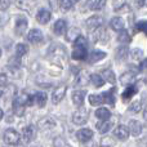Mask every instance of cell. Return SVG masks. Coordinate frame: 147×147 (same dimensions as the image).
Returning a JSON list of instances; mask_svg holds the SVG:
<instances>
[{
	"label": "cell",
	"mask_w": 147,
	"mask_h": 147,
	"mask_svg": "<svg viewBox=\"0 0 147 147\" xmlns=\"http://www.w3.org/2000/svg\"><path fill=\"white\" fill-rule=\"evenodd\" d=\"M72 123L76 125H84L88 123L89 120V112L86 109H84V107H81V109H79L78 111H75L72 114Z\"/></svg>",
	"instance_id": "1"
},
{
	"label": "cell",
	"mask_w": 147,
	"mask_h": 147,
	"mask_svg": "<svg viewBox=\"0 0 147 147\" xmlns=\"http://www.w3.org/2000/svg\"><path fill=\"white\" fill-rule=\"evenodd\" d=\"M3 138H4V142L7 143V145L16 146V145H18V142H20V133H18L17 130L9 128V129H7L4 132Z\"/></svg>",
	"instance_id": "2"
},
{
	"label": "cell",
	"mask_w": 147,
	"mask_h": 147,
	"mask_svg": "<svg viewBox=\"0 0 147 147\" xmlns=\"http://www.w3.org/2000/svg\"><path fill=\"white\" fill-rule=\"evenodd\" d=\"M72 58L78 59V61H84L88 58V52H86V47L83 45H74L72 51Z\"/></svg>",
	"instance_id": "3"
},
{
	"label": "cell",
	"mask_w": 147,
	"mask_h": 147,
	"mask_svg": "<svg viewBox=\"0 0 147 147\" xmlns=\"http://www.w3.org/2000/svg\"><path fill=\"white\" fill-rule=\"evenodd\" d=\"M36 136V129L35 127H32V125H27V127H25L22 129V134H21V138L23 140V142L28 143L31 142V141L35 138Z\"/></svg>",
	"instance_id": "4"
},
{
	"label": "cell",
	"mask_w": 147,
	"mask_h": 147,
	"mask_svg": "<svg viewBox=\"0 0 147 147\" xmlns=\"http://www.w3.org/2000/svg\"><path fill=\"white\" fill-rule=\"evenodd\" d=\"M76 138H78L79 142L81 143H86L93 138V132L92 129H88V128H83V129L78 130L76 132Z\"/></svg>",
	"instance_id": "5"
},
{
	"label": "cell",
	"mask_w": 147,
	"mask_h": 147,
	"mask_svg": "<svg viewBox=\"0 0 147 147\" xmlns=\"http://www.w3.org/2000/svg\"><path fill=\"white\" fill-rule=\"evenodd\" d=\"M129 134H130V130H129V127H127V125H119L114 130V136L120 141H127Z\"/></svg>",
	"instance_id": "6"
},
{
	"label": "cell",
	"mask_w": 147,
	"mask_h": 147,
	"mask_svg": "<svg viewBox=\"0 0 147 147\" xmlns=\"http://www.w3.org/2000/svg\"><path fill=\"white\" fill-rule=\"evenodd\" d=\"M66 90H67V88L65 85H61V86H58V88H56L53 90V93H52V102H53L54 105H57V103H59V102L63 99V97H65V94H66Z\"/></svg>",
	"instance_id": "7"
},
{
	"label": "cell",
	"mask_w": 147,
	"mask_h": 147,
	"mask_svg": "<svg viewBox=\"0 0 147 147\" xmlns=\"http://www.w3.org/2000/svg\"><path fill=\"white\" fill-rule=\"evenodd\" d=\"M109 32H107V30L103 27V26H99L98 28H96L94 30V39H96V41H98V43H102L105 44L107 40H109Z\"/></svg>",
	"instance_id": "8"
},
{
	"label": "cell",
	"mask_w": 147,
	"mask_h": 147,
	"mask_svg": "<svg viewBox=\"0 0 147 147\" xmlns=\"http://www.w3.org/2000/svg\"><path fill=\"white\" fill-rule=\"evenodd\" d=\"M43 38H44L43 32L40 30H38V28H32L27 34V40L31 44H39L40 41H43Z\"/></svg>",
	"instance_id": "9"
},
{
	"label": "cell",
	"mask_w": 147,
	"mask_h": 147,
	"mask_svg": "<svg viewBox=\"0 0 147 147\" xmlns=\"http://www.w3.org/2000/svg\"><path fill=\"white\" fill-rule=\"evenodd\" d=\"M102 23H103V18L99 17V16H93V17H90L86 21L85 25L88 30H96L99 26H102Z\"/></svg>",
	"instance_id": "10"
},
{
	"label": "cell",
	"mask_w": 147,
	"mask_h": 147,
	"mask_svg": "<svg viewBox=\"0 0 147 147\" xmlns=\"http://www.w3.org/2000/svg\"><path fill=\"white\" fill-rule=\"evenodd\" d=\"M90 81V75L86 71H81L78 74L75 79V86H84Z\"/></svg>",
	"instance_id": "11"
},
{
	"label": "cell",
	"mask_w": 147,
	"mask_h": 147,
	"mask_svg": "<svg viewBox=\"0 0 147 147\" xmlns=\"http://www.w3.org/2000/svg\"><path fill=\"white\" fill-rule=\"evenodd\" d=\"M51 18H52V13L47 9H40L38 12V14H36V21L39 23H41V25H47L51 21Z\"/></svg>",
	"instance_id": "12"
},
{
	"label": "cell",
	"mask_w": 147,
	"mask_h": 147,
	"mask_svg": "<svg viewBox=\"0 0 147 147\" xmlns=\"http://www.w3.org/2000/svg\"><path fill=\"white\" fill-rule=\"evenodd\" d=\"M26 30H27V20L25 17H20L17 20V22H16V28H14L16 34L17 35H23Z\"/></svg>",
	"instance_id": "13"
},
{
	"label": "cell",
	"mask_w": 147,
	"mask_h": 147,
	"mask_svg": "<svg viewBox=\"0 0 147 147\" xmlns=\"http://www.w3.org/2000/svg\"><path fill=\"white\" fill-rule=\"evenodd\" d=\"M128 127H129L130 134L134 136V137H138L142 133V124L140 121H137V120H130Z\"/></svg>",
	"instance_id": "14"
},
{
	"label": "cell",
	"mask_w": 147,
	"mask_h": 147,
	"mask_svg": "<svg viewBox=\"0 0 147 147\" xmlns=\"http://www.w3.org/2000/svg\"><path fill=\"white\" fill-rule=\"evenodd\" d=\"M110 27L114 31H121L125 27V22L121 17H114L110 21Z\"/></svg>",
	"instance_id": "15"
},
{
	"label": "cell",
	"mask_w": 147,
	"mask_h": 147,
	"mask_svg": "<svg viewBox=\"0 0 147 147\" xmlns=\"http://www.w3.org/2000/svg\"><path fill=\"white\" fill-rule=\"evenodd\" d=\"M86 92L85 90H76L72 93V102L76 105V106H83L84 99H85Z\"/></svg>",
	"instance_id": "16"
},
{
	"label": "cell",
	"mask_w": 147,
	"mask_h": 147,
	"mask_svg": "<svg viewBox=\"0 0 147 147\" xmlns=\"http://www.w3.org/2000/svg\"><path fill=\"white\" fill-rule=\"evenodd\" d=\"M53 30L56 35H63L67 31V23L65 20H58L53 26Z\"/></svg>",
	"instance_id": "17"
},
{
	"label": "cell",
	"mask_w": 147,
	"mask_h": 147,
	"mask_svg": "<svg viewBox=\"0 0 147 147\" xmlns=\"http://www.w3.org/2000/svg\"><path fill=\"white\" fill-rule=\"evenodd\" d=\"M39 128L43 130H47V129H52V128H54V125H56V121H54L53 119H51V117H44V119H41L40 121L38 123Z\"/></svg>",
	"instance_id": "18"
},
{
	"label": "cell",
	"mask_w": 147,
	"mask_h": 147,
	"mask_svg": "<svg viewBox=\"0 0 147 147\" xmlns=\"http://www.w3.org/2000/svg\"><path fill=\"white\" fill-rule=\"evenodd\" d=\"M97 130H98L99 133H107L110 129L112 128V123L109 120H101L99 123H97Z\"/></svg>",
	"instance_id": "19"
},
{
	"label": "cell",
	"mask_w": 147,
	"mask_h": 147,
	"mask_svg": "<svg viewBox=\"0 0 147 147\" xmlns=\"http://www.w3.org/2000/svg\"><path fill=\"white\" fill-rule=\"evenodd\" d=\"M137 93V88H136L133 84H130V85H128L127 88H125V90L123 92V96H121V98H123V101H125L127 102L128 99H130L134 94Z\"/></svg>",
	"instance_id": "20"
},
{
	"label": "cell",
	"mask_w": 147,
	"mask_h": 147,
	"mask_svg": "<svg viewBox=\"0 0 147 147\" xmlns=\"http://www.w3.org/2000/svg\"><path fill=\"white\" fill-rule=\"evenodd\" d=\"M134 76L136 75L132 71H127L120 76V81H121V84H124V85H130V84H133L136 80Z\"/></svg>",
	"instance_id": "21"
},
{
	"label": "cell",
	"mask_w": 147,
	"mask_h": 147,
	"mask_svg": "<svg viewBox=\"0 0 147 147\" xmlns=\"http://www.w3.org/2000/svg\"><path fill=\"white\" fill-rule=\"evenodd\" d=\"M89 103H90L92 106H99V105H102V103H106V102H105L103 93L102 94H90V96H89Z\"/></svg>",
	"instance_id": "22"
},
{
	"label": "cell",
	"mask_w": 147,
	"mask_h": 147,
	"mask_svg": "<svg viewBox=\"0 0 147 147\" xmlns=\"http://www.w3.org/2000/svg\"><path fill=\"white\" fill-rule=\"evenodd\" d=\"M17 7L22 10H31L35 7V0H17Z\"/></svg>",
	"instance_id": "23"
},
{
	"label": "cell",
	"mask_w": 147,
	"mask_h": 147,
	"mask_svg": "<svg viewBox=\"0 0 147 147\" xmlns=\"http://www.w3.org/2000/svg\"><path fill=\"white\" fill-rule=\"evenodd\" d=\"M105 57H106V53L105 52H101V51H93L90 53V56H89V62L90 63H96V62L101 61V59H103Z\"/></svg>",
	"instance_id": "24"
},
{
	"label": "cell",
	"mask_w": 147,
	"mask_h": 147,
	"mask_svg": "<svg viewBox=\"0 0 147 147\" xmlns=\"http://www.w3.org/2000/svg\"><path fill=\"white\" fill-rule=\"evenodd\" d=\"M96 116L98 117L99 120H109L111 117V112L110 110H107L106 107H101L96 111Z\"/></svg>",
	"instance_id": "25"
},
{
	"label": "cell",
	"mask_w": 147,
	"mask_h": 147,
	"mask_svg": "<svg viewBox=\"0 0 147 147\" xmlns=\"http://www.w3.org/2000/svg\"><path fill=\"white\" fill-rule=\"evenodd\" d=\"M90 81H92V84H93L96 88H99V86H103V84H105V79H103V76L102 75H97V74H92L90 75Z\"/></svg>",
	"instance_id": "26"
},
{
	"label": "cell",
	"mask_w": 147,
	"mask_h": 147,
	"mask_svg": "<svg viewBox=\"0 0 147 147\" xmlns=\"http://www.w3.org/2000/svg\"><path fill=\"white\" fill-rule=\"evenodd\" d=\"M47 101H48V98H47V94L43 93V92H40V93H36L35 94V103L38 105L39 107H44L47 105Z\"/></svg>",
	"instance_id": "27"
},
{
	"label": "cell",
	"mask_w": 147,
	"mask_h": 147,
	"mask_svg": "<svg viewBox=\"0 0 147 147\" xmlns=\"http://www.w3.org/2000/svg\"><path fill=\"white\" fill-rule=\"evenodd\" d=\"M102 76H103V79L106 81H109L110 84H115V81H116V78H115V74L112 70H105L103 72H102Z\"/></svg>",
	"instance_id": "28"
},
{
	"label": "cell",
	"mask_w": 147,
	"mask_h": 147,
	"mask_svg": "<svg viewBox=\"0 0 147 147\" xmlns=\"http://www.w3.org/2000/svg\"><path fill=\"white\" fill-rule=\"evenodd\" d=\"M128 56V48L125 45H121L120 48H117L116 51V59L117 61H121V59H125Z\"/></svg>",
	"instance_id": "29"
},
{
	"label": "cell",
	"mask_w": 147,
	"mask_h": 147,
	"mask_svg": "<svg viewBox=\"0 0 147 147\" xmlns=\"http://www.w3.org/2000/svg\"><path fill=\"white\" fill-rule=\"evenodd\" d=\"M117 40H119L120 43H123V44L129 43V41H130V35L128 34L127 30H121V31H119V36H117Z\"/></svg>",
	"instance_id": "30"
},
{
	"label": "cell",
	"mask_w": 147,
	"mask_h": 147,
	"mask_svg": "<svg viewBox=\"0 0 147 147\" xmlns=\"http://www.w3.org/2000/svg\"><path fill=\"white\" fill-rule=\"evenodd\" d=\"M25 109H26V106L13 102V112H14L17 116H22V115L25 114Z\"/></svg>",
	"instance_id": "31"
},
{
	"label": "cell",
	"mask_w": 147,
	"mask_h": 147,
	"mask_svg": "<svg viewBox=\"0 0 147 147\" xmlns=\"http://www.w3.org/2000/svg\"><path fill=\"white\" fill-rule=\"evenodd\" d=\"M130 57H132L134 61H142L143 59V52L141 51V49L136 48V49H133V51L130 52Z\"/></svg>",
	"instance_id": "32"
},
{
	"label": "cell",
	"mask_w": 147,
	"mask_h": 147,
	"mask_svg": "<svg viewBox=\"0 0 147 147\" xmlns=\"http://www.w3.org/2000/svg\"><path fill=\"white\" fill-rule=\"evenodd\" d=\"M27 47L25 45V44H17V47H16V54L20 57H23L26 53H27Z\"/></svg>",
	"instance_id": "33"
},
{
	"label": "cell",
	"mask_w": 147,
	"mask_h": 147,
	"mask_svg": "<svg viewBox=\"0 0 147 147\" xmlns=\"http://www.w3.org/2000/svg\"><path fill=\"white\" fill-rule=\"evenodd\" d=\"M141 107H142V103H141V101H134L132 105L129 106V111L130 112H140L141 111Z\"/></svg>",
	"instance_id": "34"
},
{
	"label": "cell",
	"mask_w": 147,
	"mask_h": 147,
	"mask_svg": "<svg viewBox=\"0 0 147 147\" xmlns=\"http://www.w3.org/2000/svg\"><path fill=\"white\" fill-rule=\"evenodd\" d=\"M72 3H74V0H61V7L65 10H69L72 8V5H74Z\"/></svg>",
	"instance_id": "35"
},
{
	"label": "cell",
	"mask_w": 147,
	"mask_h": 147,
	"mask_svg": "<svg viewBox=\"0 0 147 147\" xmlns=\"http://www.w3.org/2000/svg\"><path fill=\"white\" fill-rule=\"evenodd\" d=\"M97 5H98L97 0H88V1H86V7H88L90 10L97 9Z\"/></svg>",
	"instance_id": "36"
},
{
	"label": "cell",
	"mask_w": 147,
	"mask_h": 147,
	"mask_svg": "<svg viewBox=\"0 0 147 147\" xmlns=\"http://www.w3.org/2000/svg\"><path fill=\"white\" fill-rule=\"evenodd\" d=\"M137 27L140 28V30L145 31V32L147 34V21H141V22L137 23Z\"/></svg>",
	"instance_id": "37"
},
{
	"label": "cell",
	"mask_w": 147,
	"mask_h": 147,
	"mask_svg": "<svg viewBox=\"0 0 147 147\" xmlns=\"http://www.w3.org/2000/svg\"><path fill=\"white\" fill-rule=\"evenodd\" d=\"M10 1H12V0H1V5H0L1 10H5V9H7V8L10 5Z\"/></svg>",
	"instance_id": "38"
},
{
	"label": "cell",
	"mask_w": 147,
	"mask_h": 147,
	"mask_svg": "<svg viewBox=\"0 0 147 147\" xmlns=\"http://www.w3.org/2000/svg\"><path fill=\"white\" fill-rule=\"evenodd\" d=\"M102 145H110V146H112V145H115V143H114V141H112L111 137H106V138H103V141H102Z\"/></svg>",
	"instance_id": "39"
},
{
	"label": "cell",
	"mask_w": 147,
	"mask_h": 147,
	"mask_svg": "<svg viewBox=\"0 0 147 147\" xmlns=\"http://www.w3.org/2000/svg\"><path fill=\"white\" fill-rule=\"evenodd\" d=\"M0 79H1V80H0V86H1V88H4V86H7V85H5V84H7V75H5L4 72L1 74V76H0Z\"/></svg>",
	"instance_id": "40"
},
{
	"label": "cell",
	"mask_w": 147,
	"mask_h": 147,
	"mask_svg": "<svg viewBox=\"0 0 147 147\" xmlns=\"http://www.w3.org/2000/svg\"><path fill=\"white\" fill-rule=\"evenodd\" d=\"M54 146H67V142L62 141L61 138H56V141H54Z\"/></svg>",
	"instance_id": "41"
},
{
	"label": "cell",
	"mask_w": 147,
	"mask_h": 147,
	"mask_svg": "<svg viewBox=\"0 0 147 147\" xmlns=\"http://www.w3.org/2000/svg\"><path fill=\"white\" fill-rule=\"evenodd\" d=\"M140 69H141V71H147V59H145V58L142 59Z\"/></svg>",
	"instance_id": "42"
},
{
	"label": "cell",
	"mask_w": 147,
	"mask_h": 147,
	"mask_svg": "<svg viewBox=\"0 0 147 147\" xmlns=\"http://www.w3.org/2000/svg\"><path fill=\"white\" fill-rule=\"evenodd\" d=\"M105 4H106V0H99L98 5H97V9H102L105 7Z\"/></svg>",
	"instance_id": "43"
},
{
	"label": "cell",
	"mask_w": 147,
	"mask_h": 147,
	"mask_svg": "<svg viewBox=\"0 0 147 147\" xmlns=\"http://www.w3.org/2000/svg\"><path fill=\"white\" fill-rule=\"evenodd\" d=\"M145 1H146V0H137V3H138V7H142V5L145 4Z\"/></svg>",
	"instance_id": "44"
},
{
	"label": "cell",
	"mask_w": 147,
	"mask_h": 147,
	"mask_svg": "<svg viewBox=\"0 0 147 147\" xmlns=\"http://www.w3.org/2000/svg\"><path fill=\"white\" fill-rule=\"evenodd\" d=\"M143 117H145V120H147V107L143 110Z\"/></svg>",
	"instance_id": "45"
},
{
	"label": "cell",
	"mask_w": 147,
	"mask_h": 147,
	"mask_svg": "<svg viewBox=\"0 0 147 147\" xmlns=\"http://www.w3.org/2000/svg\"><path fill=\"white\" fill-rule=\"evenodd\" d=\"M74 1H78V0H74Z\"/></svg>",
	"instance_id": "46"
}]
</instances>
